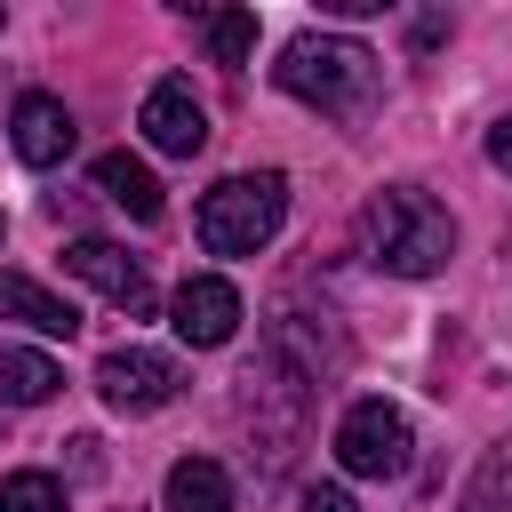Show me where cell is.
<instances>
[{"instance_id": "6da1fadb", "label": "cell", "mask_w": 512, "mask_h": 512, "mask_svg": "<svg viewBox=\"0 0 512 512\" xmlns=\"http://www.w3.org/2000/svg\"><path fill=\"white\" fill-rule=\"evenodd\" d=\"M360 248L368 264H384L392 280H432L448 256H456V216L416 192V184H384L368 208H360Z\"/></svg>"}, {"instance_id": "ac0fdd59", "label": "cell", "mask_w": 512, "mask_h": 512, "mask_svg": "<svg viewBox=\"0 0 512 512\" xmlns=\"http://www.w3.org/2000/svg\"><path fill=\"white\" fill-rule=\"evenodd\" d=\"M488 160L512 176V120H496V128H488Z\"/></svg>"}, {"instance_id": "277c9868", "label": "cell", "mask_w": 512, "mask_h": 512, "mask_svg": "<svg viewBox=\"0 0 512 512\" xmlns=\"http://www.w3.org/2000/svg\"><path fill=\"white\" fill-rule=\"evenodd\" d=\"M408 416L392 408V400H352L344 416H336V464L352 472V480H392V472H408Z\"/></svg>"}, {"instance_id": "d6986e66", "label": "cell", "mask_w": 512, "mask_h": 512, "mask_svg": "<svg viewBox=\"0 0 512 512\" xmlns=\"http://www.w3.org/2000/svg\"><path fill=\"white\" fill-rule=\"evenodd\" d=\"M320 8H328V16H344V24H352V16H376V8H384V0H320Z\"/></svg>"}, {"instance_id": "5bb4252c", "label": "cell", "mask_w": 512, "mask_h": 512, "mask_svg": "<svg viewBox=\"0 0 512 512\" xmlns=\"http://www.w3.org/2000/svg\"><path fill=\"white\" fill-rule=\"evenodd\" d=\"M192 24H200V40H208V56H216L224 72H240V64L256 56V8H200Z\"/></svg>"}, {"instance_id": "e0dca14e", "label": "cell", "mask_w": 512, "mask_h": 512, "mask_svg": "<svg viewBox=\"0 0 512 512\" xmlns=\"http://www.w3.org/2000/svg\"><path fill=\"white\" fill-rule=\"evenodd\" d=\"M304 512H360V504H352L336 480H312V488H304Z\"/></svg>"}, {"instance_id": "9a60e30c", "label": "cell", "mask_w": 512, "mask_h": 512, "mask_svg": "<svg viewBox=\"0 0 512 512\" xmlns=\"http://www.w3.org/2000/svg\"><path fill=\"white\" fill-rule=\"evenodd\" d=\"M0 512H64V480L56 472H8Z\"/></svg>"}, {"instance_id": "ffe728a7", "label": "cell", "mask_w": 512, "mask_h": 512, "mask_svg": "<svg viewBox=\"0 0 512 512\" xmlns=\"http://www.w3.org/2000/svg\"><path fill=\"white\" fill-rule=\"evenodd\" d=\"M504 248H512V232H504Z\"/></svg>"}, {"instance_id": "7a4b0ae2", "label": "cell", "mask_w": 512, "mask_h": 512, "mask_svg": "<svg viewBox=\"0 0 512 512\" xmlns=\"http://www.w3.org/2000/svg\"><path fill=\"white\" fill-rule=\"evenodd\" d=\"M272 80H280L296 104L352 120V112L376 104V80H384V72H376V48H368V40H344V32H296V40L280 48Z\"/></svg>"}, {"instance_id": "2e32d148", "label": "cell", "mask_w": 512, "mask_h": 512, "mask_svg": "<svg viewBox=\"0 0 512 512\" xmlns=\"http://www.w3.org/2000/svg\"><path fill=\"white\" fill-rule=\"evenodd\" d=\"M456 512H512V456H488V464L472 472V488H464Z\"/></svg>"}, {"instance_id": "9c48e42d", "label": "cell", "mask_w": 512, "mask_h": 512, "mask_svg": "<svg viewBox=\"0 0 512 512\" xmlns=\"http://www.w3.org/2000/svg\"><path fill=\"white\" fill-rule=\"evenodd\" d=\"M72 112H64V96H16V112H8V144H16V160L24 168H56L64 152H72Z\"/></svg>"}, {"instance_id": "ba28073f", "label": "cell", "mask_w": 512, "mask_h": 512, "mask_svg": "<svg viewBox=\"0 0 512 512\" xmlns=\"http://www.w3.org/2000/svg\"><path fill=\"white\" fill-rule=\"evenodd\" d=\"M64 272H72V280H88L96 296H112L128 320H144V312H152V280H144V264H136L128 248H112V240H72V248H64Z\"/></svg>"}, {"instance_id": "52a82bcc", "label": "cell", "mask_w": 512, "mask_h": 512, "mask_svg": "<svg viewBox=\"0 0 512 512\" xmlns=\"http://www.w3.org/2000/svg\"><path fill=\"white\" fill-rule=\"evenodd\" d=\"M136 128H144V144H152V152H168V160H192V152L208 144V112H200L192 80H152V88H144Z\"/></svg>"}, {"instance_id": "8fae6325", "label": "cell", "mask_w": 512, "mask_h": 512, "mask_svg": "<svg viewBox=\"0 0 512 512\" xmlns=\"http://www.w3.org/2000/svg\"><path fill=\"white\" fill-rule=\"evenodd\" d=\"M160 512H232V480L216 456H176L160 480Z\"/></svg>"}, {"instance_id": "4fadbf2b", "label": "cell", "mask_w": 512, "mask_h": 512, "mask_svg": "<svg viewBox=\"0 0 512 512\" xmlns=\"http://www.w3.org/2000/svg\"><path fill=\"white\" fill-rule=\"evenodd\" d=\"M56 384H64V368H56L48 352L0 344V400H8V408H40V400H56Z\"/></svg>"}, {"instance_id": "7c38bea8", "label": "cell", "mask_w": 512, "mask_h": 512, "mask_svg": "<svg viewBox=\"0 0 512 512\" xmlns=\"http://www.w3.org/2000/svg\"><path fill=\"white\" fill-rule=\"evenodd\" d=\"M96 192L112 200V208H128L136 224H152L168 200H160V176L136 160V152H96Z\"/></svg>"}, {"instance_id": "8992f818", "label": "cell", "mask_w": 512, "mask_h": 512, "mask_svg": "<svg viewBox=\"0 0 512 512\" xmlns=\"http://www.w3.org/2000/svg\"><path fill=\"white\" fill-rule=\"evenodd\" d=\"M168 328H176L192 352L232 344V336H240V288L216 280V272H192V280L176 288V304H168Z\"/></svg>"}, {"instance_id": "5b68a950", "label": "cell", "mask_w": 512, "mask_h": 512, "mask_svg": "<svg viewBox=\"0 0 512 512\" xmlns=\"http://www.w3.org/2000/svg\"><path fill=\"white\" fill-rule=\"evenodd\" d=\"M96 392H104V408H120V416H152V408H168V400L184 392V368H176L168 352L112 344V352L96 360Z\"/></svg>"}, {"instance_id": "3957f363", "label": "cell", "mask_w": 512, "mask_h": 512, "mask_svg": "<svg viewBox=\"0 0 512 512\" xmlns=\"http://www.w3.org/2000/svg\"><path fill=\"white\" fill-rule=\"evenodd\" d=\"M288 216V176L280 168H256V176H224L200 192V248L208 256H256Z\"/></svg>"}, {"instance_id": "30bf717a", "label": "cell", "mask_w": 512, "mask_h": 512, "mask_svg": "<svg viewBox=\"0 0 512 512\" xmlns=\"http://www.w3.org/2000/svg\"><path fill=\"white\" fill-rule=\"evenodd\" d=\"M0 320H16V328H32V336H72V328H80L72 296H56V288H40V280H24V272H0Z\"/></svg>"}]
</instances>
